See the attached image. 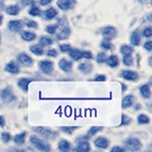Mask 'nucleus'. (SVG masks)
<instances>
[{
    "mask_svg": "<svg viewBox=\"0 0 152 152\" xmlns=\"http://www.w3.org/2000/svg\"><path fill=\"white\" fill-rule=\"evenodd\" d=\"M30 142L33 146H35L36 148L39 150H42V151H50V145L48 144V142H46L44 140L38 138L37 136H34V135L31 136Z\"/></svg>",
    "mask_w": 152,
    "mask_h": 152,
    "instance_id": "nucleus-1",
    "label": "nucleus"
},
{
    "mask_svg": "<svg viewBox=\"0 0 152 152\" xmlns=\"http://www.w3.org/2000/svg\"><path fill=\"white\" fill-rule=\"evenodd\" d=\"M33 130L48 140H54L55 138L58 136V133H57L56 131H53V130L50 129V128H46V127H42V126L34 127L33 128Z\"/></svg>",
    "mask_w": 152,
    "mask_h": 152,
    "instance_id": "nucleus-2",
    "label": "nucleus"
},
{
    "mask_svg": "<svg viewBox=\"0 0 152 152\" xmlns=\"http://www.w3.org/2000/svg\"><path fill=\"white\" fill-rule=\"evenodd\" d=\"M126 148L129 151H139L142 148L141 142L136 138H128L125 142Z\"/></svg>",
    "mask_w": 152,
    "mask_h": 152,
    "instance_id": "nucleus-3",
    "label": "nucleus"
},
{
    "mask_svg": "<svg viewBox=\"0 0 152 152\" xmlns=\"http://www.w3.org/2000/svg\"><path fill=\"white\" fill-rule=\"evenodd\" d=\"M39 69L45 74H50L53 70V63L50 60H42L39 63Z\"/></svg>",
    "mask_w": 152,
    "mask_h": 152,
    "instance_id": "nucleus-4",
    "label": "nucleus"
},
{
    "mask_svg": "<svg viewBox=\"0 0 152 152\" xmlns=\"http://www.w3.org/2000/svg\"><path fill=\"white\" fill-rule=\"evenodd\" d=\"M116 33H117L116 28L111 26L104 28L102 31V34H103V37L104 38V40H108V41L113 39V38L116 36Z\"/></svg>",
    "mask_w": 152,
    "mask_h": 152,
    "instance_id": "nucleus-5",
    "label": "nucleus"
},
{
    "mask_svg": "<svg viewBox=\"0 0 152 152\" xmlns=\"http://www.w3.org/2000/svg\"><path fill=\"white\" fill-rule=\"evenodd\" d=\"M75 5H76L75 0H58L57 1V6L62 11H68V10L72 9Z\"/></svg>",
    "mask_w": 152,
    "mask_h": 152,
    "instance_id": "nucleus-6",
    "label": "nucleus"
},
{
    "mask_svg": "<svg viewBox=\"0 0 152 152\" xmlns=\"http://www.w3.org/2000/svg\"><path fill=\"white\" fill-rule=\"evenodd\" d=\"M8 28L11 31L17 32L22 30L23 28V21L21 20H12L8 24Z\"/></svg>",
    "mask_w": 152,
    "mask_h": 152,
    "instance_id": "nucleus-7",
    "label": "nucleus"
},
{
    "mask_svg": "<svg viewBox=\"0 0 152 152\" xmlns=\"http://www.w3.org/2000/svg\"><path fill=\"white\" fill-rule=\"evenodd\" d=\"M1 98L3 101L10 103V102H12L14 99H15V96L13 95L12 89L8 88H5L4 90H2L1 92Z\"/></svg>",
    "mask_w": 152,
    "mask_h": 152,
    "instance_id": "nucleus-8",
    "label": "nucleus"
},
{
    "mask_svg": "<svg viewBox=\"0 0 152 152\" xmlns=\"http://www.w3.org/2000/svg\"><path fill=\"white\" fill-rule=\"evenodd\" d=\"M18 60H19V62L22 64V65H24V66H31L32 65V63H33V61H32V58L31 56H28L27 53H25V52H23V53H21V54H19V56H18Z\"/></svg>",
    "mask_w": 152,
    "mask_h": 152,
    "instance_id": "nucleus-9",
    "label": "nucleus"
},
{
    "mask_svg": "<svg viewBox=\"0 0 152 152\" xmlns=\"http://www.w3.org/2000/svg\"><path fill=\"white\" fill-rule=\"evenodd\" d=\"M122 77L127 81H135L138 79V73L133 70H124L122 71Z\"/></svg>",
    "mask_w": 152,
    "mask_h": 152,
    "instance_id": "nucleus-10",
    "label": "nucleus"
},
{
    "mask_svg": "<svg viewBox=\"0 0 152 152\" xmlns=\"http://www.w3.org/2000/svg\"><path fill=\"white\" fill-rule=\"evenodd\" d=\"M58 65H59V68L63 71H65V72H69V71H71V69H72V63L65 58L61 59L59 61Z\"/></svg>",
    "mask_w": 152,
    "mask_h": 152,
    "instance_id": "nucleus-11",
    "label": "nucleus"
},
{
    "mask_svg": "<svg viewBox=\"0 0 152 152\" xmlns=\"http://www.w3.org/2000/svg\"><path fill=\"white\" fill-rule=\"evenodd\" d=\"M94 145L99 148H107L109 145V141L103 136L98 137L94 140Z\"/></svg>",
    "mask_w": 152,
    "mask_h": 152,
    "instance_id": "nucleus-12",
    "label": "nucleus"
},
{
    "mask_svg": "<svg viewBox=\"0 0 152 152\" xmlns=\"http://www.w3.org/2000/svg\"><path fill=\"white\" fill-rule=\"evenodd\" d=\"M69 34H70V28L69 27H65L60 31V32L56 35V37L58 40H65L68 39Z\"/></svg>",
    "mask_w": 152,
    "mask_h": 152,
    "instance_id": "nucleus-13",
    "label": "nucleus"
},
{
    "mask_svg": "<svg viewBox=\"0 0 152 152\" xmlns=\"http://www.w3.org/2000/svg\"><path fill=\"white\" fill-rule=\"evenodd\" d=\"M5 69H6V71H8V72L10 73H17L19 71V66H17V64L15 63V62H10L9 64L6 65V66H5Z\"/></svg>",
    "mask_w": 152,
    "mask_h": 152,
    "instance_id": "nucleus-14",
    "label": "nucleus"
},
{
    "mask_svg": "<svg viewBox=\"0 0 152 152\" xmlns=\"http://www.w3.org/2000/svg\"><path fill=\"white\" fill-rule=\"evenodd\" d=\"M140 91L142 96L144 97L145 99H149L151 96V92H150V86L148 84L142 85V87L140 88Z\"/></svg>",
    "mask_w": 152,
    "mask_h": 152,
    "instance_id": "nucleus-15",
    "label": "nucleus"
},
{
    "mask_svg": "<svg viewBox=\"0 0 152 152\" xmlns=\"http://www.w3.org/2000/svg\"><path fill=\"white\" fill-rule=\"evenodd\" d=\"M44 18L47 19V20H50V19H53L54 17H56V15L58 14L57 11L54 8H49L47 11L44 12Z\"/></svg>",
    "mask_w": 152,
    "mask_h": 152,
    "instance_id": "nucleus-16",
    "label": "nucleus"
},
{
    "mask_svg": "<svg viewBox=\"0 0 152 152\" xmlns=\"http://www.w3.org/2000/svg\"><path fill=\"white\" fill-rule=\"evenodd\" d=\"M78 69L81 72H83L85 74H88L92 71V65L89 63H81L78 66Z\"/></svg>",
    "mask_w": 152,
    "mask_h": 152,
    "instance_id": "nucleus-17",
    "label": "nucleus"
},
{
    "mask_svg": "<svg viewBox=\"0 0 152 152\" xmlns=\"http://www.w3.org/2000/svg\"><path fill=\"white\" fill-rule=\"evenodd\" d=\"M75 150L78 151V152H88L90 150V145L88 142L83 141V142H79L77 147L75 148Z\"/></svg>",
    "mask_w": 152,
    "mask_h": 152,
    "instance_id": "nucleus-18",
    "label": "nucleus"
},
{
    "mask_svg": "<svg viewBox=\"0 0 152 152\" xmlns=\"http://www.w3.org/2000/svg\"><path fill=\"white\" fill-rule=\"evenodd\" d=\"M133 101H134V96H133V95H126L122 101V107L123 108L129 107L133 104Z\"/></svg>",
    "mask_w": 152,
    "mask_h": 152,
    "instance_id": "nucleus-19",
    "label": "nucleus"
},
{
    "mask_svg": "<svg viewBox=\"0 0 152 152\" xmlns=\"http://www.w3.org/2000/svg\"><path fill=\"white\" fill-rule=\"evenodd\" d=\"M69 51V56L73 60L78 61V60H80L81 58H82V51H81L80 50H78V49H70Z\"/></svg>",
    "mask_w": 152,
    "mask_h": 152,
    "instance_id": "nucleus-20",
    "label": "nucleus"
},
{
    "mask_svg": "<svg viewBox=\"0 0 152 152\" xmlns=\"http://www.w3.org/2000/svg\"><path fill=\"white\" fill-rule=\"evenodd\" d=\"M31 82V79H28V78H21L20 80L18 81V87L20 88L22 90L24 91H28V84Z\"/></svg>",
    "mask_w": 152,
    "mask_h": 152,
    "instance_id": "nucleus-21",
    "label": "nucleus"
},
{
    "mask_svg": "<svg viewBox=\"0 0 152 152\" xmlns=\"http://www.w3.org/2000/svg\"><path fill=\"white\" fill-rule=\"evenodd\" d=\"M106 63L108 66H110V68H115L119 64V59L116 55H110L108 58H107Z\"/></svg>",
    "mask_w": 152,
    "mask_h": 152,
    "instance_id": "nucleus-22",
    "label": "nucleus"
},
{
    "mask_svg": "<svg viewBox=\"0 0 152 152\" xmlns=\"http://www.w3.org/2000/svg\"><path fill=\"white\" fill-rule=\"evenodd\" d=\"M6 12L10 14V15H17L20 12V8L17 5H11V6L7 7Z\"/></svg>",
    "mask_w": 152,
    "mask_h": 152,
    "instance_id": "nucleus-23",
    "label": "nucleus"
},
{
    "mask_svg": "<svg viewBox=\"0 0 152 152\" xmlns=\"http://www.w3.org/2000/svg\"><path fill=\"white\" fill-rule=\"evenodd\" d=\"M140 41H141V37L138 31H134L130 35V42L133 46H138L140 44Z\"/></svg>",
    "mask_w": 152,
    "mask_h": 152,
    "instance_id": "nucleus-24",
    "label": "nucleus"
},
{
    "mask_svg": "<svg viewBox=\"0 0 152 152\" xmlns=\"http://www.w3.org/2000/svg\"><path fill=\"white\" fill-rule=\"evenodd\" d=\"M58 148L61 151H69L71 148V145H70V142L66 141V140H62L59 142L58 144Z\"/></svg>",
    "mask_w": 152,
    "mask_h": 152,
    "instance_id": "nucleus-25",
    "label": "nucleus"
},
{
    "mask_svg": "<svg viewBox=\"0 0 152 152\" xmlns=\"http://www.w3.org/2000/svg\"><path fill=\"white\" fill-rule=\"evenodd\" d=\"M21 37L23 38V40H25L27 42H31L35 39L36 35H35V33L31 32V31H24L21 34Z\"/></svg>",
    "mask_w": 152,
    "mask_h": 152,
    "instance_id": "nucleus-26",
    "label": "nucleus"
},
{
    "mask_svg": "<svg viewBox=\"0 0 152 152\" xmlns=\"http://www.w3.org/2000/svg\"><path fill=\"white\" fill-rule=\"evenodd\" d=\"M26 132L19 133V134L15 135V137L13 138V141L16 145H22L25 142V138H26Z\"/></svg>",
    "mask_w": 152,
    "mask_h": 152,
    "instance_id": "nucleus-27",
    "label": "nucleus"
},
{
    "mask_svg": "<svg viewBox=\"0 0 152 152\" xmlns=\"http://www.w3.org/2000/svg\"><path fill=\"white\" fill-rule=\"evenodd\" d=\"M30 50L32 52V53H34L35 55H42L44 53V50H43V48L39 45H32L31 46L30 48Z\"/></svg>",
    "mask_w": 152,
    "mask_h": 152,
    "instance_id": "nucleus-28",
    "label": "nucleus"
},
{
    "mask_svg": "<svg viewBox=\"0 0 152 152\" xmlns=\"http://www.w3.org/2000/svg\"><path fill=\"white\" fill-rule=\"evenodd\" d=\"M53 40L51 39L50 37H47V36H42L40 39H39V45L41 47H48L52 44Z\"/></svg>",
    "mask_w": 152,
    "mask_h": 152,
    "instance_id": "nucleus-29",
    "label": "nucleus"
},
{
    "mask_svg": "<svg viewBox=\"0 0 152 152\" xmlns=\"http://www.w3.org/2000/svg\"><path fill=\"white\" fill-rule=\"evenodd\" d=\"M120 51L123 55H128V54H131L133 52V49L132 47L130 46H127V45H123L120 48Z\"/></svg>",
    "mask_w": 152,
    "mask_h": 152,
    "instance_id": "nucleus-30",
    "label": "nucleus"
},
{
    "mask_svg": "<svg viewBox=\"0 0 152 152\" xmlns=\"http://www.w3.org/2000/svg\"><path fill=\"white\" fill-rule=\"evenodd\" d=\"M150 122V119L148 116H146L145 114H140L139 116H138V123L140 124V125H147V124H149Z\"/></svg>",
    "mask_w": 152,
    "mask_h": 152,
    "instance_id": "nucleus-31",
    "label": "nucleus"
},
{
    "mask_svg": "<svg viewBox=\"0 0 152 152\" xmlns=\"http://www.w3.org/2000/svg\"><path fill=\"white\" fill-rule=\"evenodd\" d=\"M102 128H103L102 126H92V127L88 130V134H87V138H90V137L94 136L97 132H99L100 130H102Z\"/></svg>",
    "mask_w": 152,
    "mask_h": 152,
    "instance_id": "nucleus-32",
    "label": "nucleus"
},
{
    "mask_svg": "<svg viewBox=\"0 0 152 152\" xmlns=\"http://www.w3.org/2000/svg\"><path fill=\"white\" fill-rule=\"evenodd\" d=\"M28 13H30L31 15H32V16H40L41 15V11H40V9L38 7L32 6L30 9V11H28Z\"/></svg>",
    "mask_w": 152,
    "mask_h": 152,
    "instance_id": "nucleus-33",
    "label": "nucleus"
},
{
    "mask_svg": "<svg viewBox=\"0 0 152 152\" xmlns=\"http://www.w3.org/2000/svg\"><path fill=\"white\" fill-rule=\"evenodd\" d=\"M106 60H107V54L104 53V52H99V53L97 54V57H96L97 63H99V64L104 63Z\"/></svg>",
    "mask_w": 152,
    "mask_h": 152,
    "instance_id": "nucleus-34",
    "label": "nucleus"
},
{
    "mask_svg": "<svg viewBox=\"0 0 152 152\" xmlns=\"http://www.w3.org/2000/svg\"><path fill=\"white\" fill-rule=\"evenodd\" d=\"M123 63L125 64L126 66H131L133 64V58L131 54H128V55H124V58H123Z\"/></svg>",
    "mask_w": 152,
    "mask_h": 152,
    "instance_id": "nucleus-35",
    "label": "nucleus"
},
{
    "mask_svg": "<svg viewBox=\"0 0 152 152\" xmlns=\"http://www.w3.org/2000/svg\"><path fill=\"white\" fill-rule=\"evenodd\" d=\"M101 47L103 48L104 50H111L113 46L110 42H109L108 40H104L101 43Z\"/></svg>",
    "mask_w": 152,
    "mask_h": 152,
    "instance_id": "nucleus-36",
    "label": "nucleus"
},
{
    "mask_svg": "<svg viewBox=\"0 0 152 152\" xmlns=\"http://www.w3.org/2000/svg\"><path fill=\"white\" fill-rule=\"evenodd\" d=\"M76 128H78V126H62L61 130L66 132V133H68V134H71Z\"/></svg>",
    "mask_w": 152,
    "mask_h": 152,
    "instance_id": "nucleus-37",
    "label": "nucleus"
},
{
    "mask_svg": "<svg viewBox=\"0 0 152 152\" xmlns=\"http://www.w3.org/2000/svg\"><path fill=\"white\" fill-rule=\"evenodd\" d=\"M131 122V119L126 116V114H122V122H121V125L122 126H126V125H129Z\"/></svg>",
    "mask_w": 152,
    "mask_h": 152,
    "instance_id": "nucleus-38",
    "label": "nucleus"
},
{
    "mask_svg": "<svg viewBox=\"0 0 152 152\" xmlns=\"http://www.w3.org/2000/svg\"><path fill=\"white\" fill-rule=\"evenodd\" d=\"M57 27H58L57 25H49L46 28V31H47V32H49L50 34H53V33L56 32Z\"/></svg>",
    "mask_w": 152,
    "mask_h": 152,
    "instance_id": "nucleus-39",
    "label": "nucleus"
},
{
    "mask_svg": "<svg viewBox=\"0 0 152 152\" xmlns=\"http://www.w3.org/2000/svg\"><path fill=\"white\" fill-rule=\"evenodd\" d=\"M1 139H2V141H3L4 142H8L11 141L12 136H11V134H10V133H8V132H3L2 134H1Z\"/></svg>",
    "mask_w": 152,
    "mask_h": 152,
    "instance_id": "nucleus-40",
    "label": "nucleus"
},
{
    "mask_svg": "<svg viewBox=\"0 0 152 152\" xmlns=\"http://www.w3.org/2000/svg\"><path fill=\"white\" fill-rule=\"evenodd\" d=\"M26 26L28 27V28H36L38 27V24L35 22V21H33V20H30V21H28L26 23Z\"/></svg>",
    "mask_w": 152,
    "mask_h": 152,
    "instance_id": "nucleus-41",
    "label": "nucleus"
},
{
    "mask_svg": "<svg viewBox=\"0 0 152 152\" xmlns=\"http://www.w3.org/2000/svg\"><path fill=\"white\" fill-rule=\"evenodd\" d=\"M82 57L86 59H92V53L88 50H84L82 51Z\"/></svg>",
    "mask_w": 152,
    "mask_h": 152,
    "instance_id": "nucleus-42",
    "label": "nucleus"
},
{
    "mask_svg": "<svg viewBox=\"0 0 152 152\" xmlns=\"http://www.w3.org/2000/svg\"><path fill=\"white\" fill-rule=\"evenodd\" d=\"M60 50L61 51H63V52H66V51H69L70 49H71V47L70 45L69 44H63V45H60Z\"/></svg>",
    "mask_w": 152,
    "mask_h": 152,
    "instance_id": "nucleus-43",
    "label": "nucleus"
},
{
    "mask_svg": "<svg viewBox=\"0 0 152 152\" xmlns=\"http://www.w3.org/2000/svg\"><path fill=\"white\" fill-rule=\"evenodd\" d=\"M142 34H144V36H145V37H150L152 35V28H145L144 31H142Z\"/></svg>",
    "mask_w": 152,
    "mask_h": 152,
    "instance_id": "nucleus-44",
    "label": "nucleus"
},
{
    "mask_svg": "<svg viewBox=\"0 0 152 152\" xmlns=\"http://www.w3.org/2000/svg\"><path fill=\"white\" fill-rule=\"evenodd\" d=\"M20 3H21L22 6L25 7V6H28V5L33 4L34 3V0H21Z\"/></svg>",
    "mask_w": 152,
    "mask_h": 152,
    "instance_id": "nucleus-45",
    "label": "nucleus"
},
{
    "mask_svg": "<svg viewBox=\"0 0 152 152\" xmlns=\"http://www.w3.org/2000/svg\"><path fill=\"white\" fill-rule=\"evenodd\" d=\"M95 81H97V82H104V81L107 80V77L103 74H100V75H97L96 78L94 79Z\"/></svg>",
    "mask_w": 152,
    "mask_h": 152,
    "instance_id": "nucleus-46",
    "label": "nucleus"
},
{
    "mask_svg": "<svg viewBox=\"0 0 152 152\" xmlns=\"http://www.w3.org/2000/svg\"><path fill=\"white\" fill-rule=\"evenodd\" d=\"M144 48L146 50H148L150 51L152 50V42L151 41H147L145 43V45H144Z\"/></svg>",
    "mask_w": 152,
    "mask_h": 152,
    "instance_id": "nucleus-47",
    "label": "nucleus"
},
{
    "mask_svg": "<svg viewBox=\"0 0 152 152\" xmlns=\"http://www.w3.org/2000/svg\"><path fill=\"white\" fill-rule=\"evenodd\" d=\"M48 56L50 57H56L57 56V51L55 50H50L49 51H48Z\"/></svg>",
    "mask_w": 152,
    "mask_h": 152,
    "instance_id": "nucleus-48",
    "label": "nucleus"
},
{
    "mask_svg": "<svg viewBox=\"0 0 152 152\" xmlns=\"http://www.w3.org/2000/svg\"><path fill=\"white\" fill-rule=\"evenodd\" d=\"M125 151V149L121 146H114L111 148V152H123Z\"/></svg>",
    "mask_w": 152,
    "mask_h": 152,
    "instance_id": "nucleus-49",
    "label": "nucleus"
},
{
    "mask_svg": "<svg viewBox=\"0 0 152 152\" xmlns=\"http://www.w3.org/2000/svg\"><path fill=\"white\" fill-rule=\"evenodd\" d=\"M51 2V0H39V3L42 6H46V5H49Z\"/></svg>",
    "mask_w": 152,
    "mask_h": 152,
    "instance_id": "nucleus-50",
    "label": "nucleus"
},
{
    "mask_svg": "<svg viewBox=\"0 0 152 152\" xmlns=\"http://www.w3.org/2000/svg\"><path fill=\"white\" fill-rule=\"evenodd\" d=\"M4 124H5L4 118H3L2 116H0V126H4Z\"/></svg>",
    "mask_w": 152,
    "mask_h": 152,
    "instance_id": "nucleus-51",
    "label": "nucleus"
},
{
    "mask_svg": "<svg viewBox=\"0 0 152 152\" xmlns=\"http://www.w3.org/2000/svg\"><path fill=\"white\" fill-rule=\"evenodd\" d=\"M126 89V86L124 85V84H122V92H124V91H125Z\"/></svg>",
    "mask_w": 152,
    "mask_h": 152,
    "instance_id": "nucleus-52",
    "label": "nucleus"
},
{
    "mask_svg": "<svg viewBox=\"0 0 152 152\" xmlns=\"http://www.w3.org/2000/svg\"><path fill=\"white\" fill-rule=\"evenodd\" d=\"M2 20H3V16H2V15H0V25H1Z\"/></svg>",
    "mask_w": 152,
    "mask_h": 152,
    "instance_id": "nucleus-53",
    "label": "nucleus"
},
{
    "mask_svg": "<svg viewBox=\"0 0 152 152\" xmlns=\"http://www.w3.org/2000/svg\"><path fill=\"white\" fill-rule=\"evenodd\" d=\"M139 1H140L141 3H144V2H145V1H146V0H139Z\"/></svg>",
    "mask_w": 152,
    "mask_h": 152,
    "instance_id": "nucleus-54",
    "label": "nucleus"
}]
</instances>
